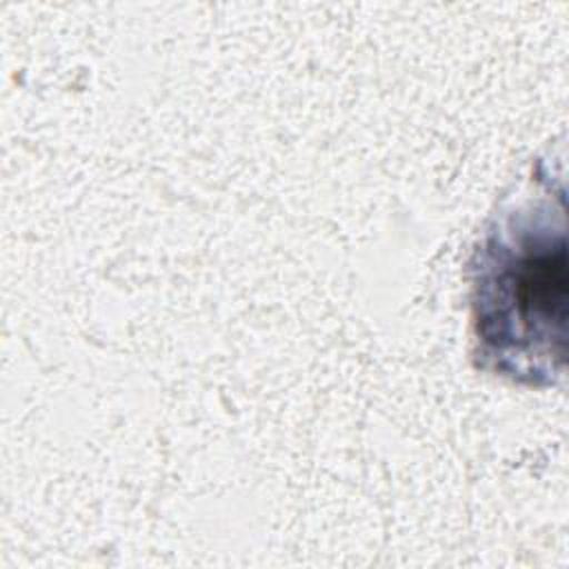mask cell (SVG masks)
I'll return each mask as SVG.
<instances>
[{
	"mask_svg": "<svg viewBox=\"0 0 569 569\" xmlns=\"http://www.w3.org/2000/svg\"><path fill=\"white\" fill-rule=\"evenodd\" d=\"M469 267L478 367L513 382H551L567 338L565 202L553 209L538 198L500 211Z\"/></svg>",
	"mask_w": 569,
	"mask_h": 569,
	"instance_id": "1",
	"label": "cell"
}]
</instances>
